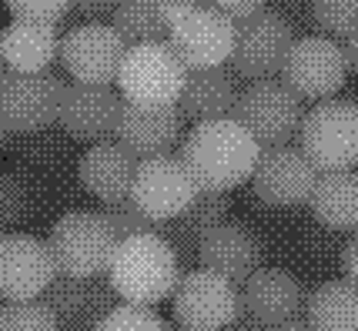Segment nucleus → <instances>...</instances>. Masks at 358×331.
<instances>
[{
	"label": "nucleus",
	"instance_id": "nucleus-1",
	"mask_svg": "<svg viewBox=\"0 0 358 331\" xmlns=\"http://www.w3.org/2000/svg\"><path fill=\"white\" fill-rule=\"evenodd\" d=\"M258 158H262V144L234 117L201 121L181 141V161L201 191H231L251 181Z\"/></svg>",
	"mask_w": 358,
	"mask_h": 331
},
{
	"label": "nucleus",
	"instance_id": "nucleus-2",
	"mask_svg": "<svg viewBox=\"0 0 358 331\" xmlns=\"http://www.w3.org/2000/svg\"><path fill=\"white\" fill-rule=\"evenodd\" d=\"M108 274L121 301L155 308L174 295V288L181 281V265L171 241L157 231H148V235L117 241Z\"/></svg>",
	"mask_w": 358,
	"mask_h": 331
},
{
	"label": "nucleus",
	"instance_id": "nucleus-3",
	"mask_svg": "<svg viewBox=\"0 0 358 331\" xmlns=\"http://www.w3.org/2000/svg\"><path fill=\"white\" fill-rule=\"evenodd\" d=\"M187 74L191 71L181 61V54L171 47V41H151V44L127 47L117 71V87L131 104L164 108V104H178Z\"/></svg>",
	"mask_w": 358,
	"mask_h": 331
},
{
	"label": "nucleus",
	"instance_id": "nucleus-4",
	"mask_svg": "<svg viewBox=\"0 0 358 331\" xmlns=\"http://www.w3.org/2000/svg\"><path fill=\"white\" fill-rule=\"evenodd\" d=\"M298 147L318 171H355L358 168V101L325 97L301 121Z\"/></svg>",
	"mask_w": 358,
	"mask_h": 331
},
{
	"label": "nucleus",
	"instance_id": "nucleus-5",
	"mask_svg": "<svg viewBox=\"0 0 358 331\" xmlns=\"http://www.w3.org/2000/svg\"><path fill=\"white\" fill-rule=\"evenodd\" d=\"M50 254L57 274H74V278H91L104 274L110 268V254L117 248V237L101 218V211H71L54 221L47 235Z\"/></svg>",
	"mask_w": 358,
	"mask_h": 331
},
{
	"label": "nucleus",
	"instance_id": "nucleus-6",
	"mask_svg": "<svg viewBox=\"0 0 358 331\" xmlns=\"http://www.w3.org/2000/svg\"><path fill=\"white\" fill-rule=\"evenodd\" d=\"M305 97L292 91L285 80H251L241 87L234 121L251 131V138L262 147H281L292 138H298L301 121H305Z\"/></svg>",
	"mask_w": 358,
	"mask_h": 331
},
{
	"label": "nucleus",
	"instance_id": "nucleus-7",
	"mask_svg": "<svg viewBox=\"0 0 358 331\" xmlns=\"http://www.w3.org/2000/svg\"><path fill=\"white\" fill-rule=\"evenodd\" d=\"M67 84L54 71L24 74L7 71L0 78V124L10 134H41L61 117V101Z\"/></svg>",
	"mask_w": 358,
	"mask_h": 331
},
{
	"label": "nucleus",
	"instance_id": "nucleus-8",
	"mask_svg": "<svg viewBox=\"0 0 358 331\" xmlns=\"http://www.w3.org/2000/svg\"><path fill=\"white\" fill-rule=\"evenodd\" d=\"M292 44H295V24L281 10L265 7L248 20L234 24V54L228 64L245 80H271L281 74Z\"/></svg>",
	"mask_w": 358,
	"mask_h": 331
},
{
	"label": "nucleus",
	"instance_id": "nucleus-9",
	"mask_svg": "<svg viewBox=\"0 0 358 331\" xmlns=\"http://www.w3.org/2000/svg\"><path fill=\"white\" fill-rule=\"evenodd\" d=\"M174 321L181 331H224L241 315L238 284L221 278L215 271L198 268L181 274L174 288Z\"/></svg>",
	"mask_w": 358,
	"mask_h": 331
},
{
	"label": "nucleus",
	"instance_id": "nucleus-10",
	"mask_svg": "<svg viewBox=\"0 0 358 331\" xmlns=\"http://www.w3.org/2000/svg\"><path fill=\"white\" fill-rule=\"evenodd\" d=\"M285 84L298 91L305 101H325L335 97L348 80V57L345 47H338L325 34L295 37V44L281 67Z\"/></svg>",
	"mask_w": 358,
	"mask_h": 331
},
{
	"label": "nucleus",
	"instance_id": "nucleus-11",
	"mask_svg": "<svg viewBox=\"0 0 358 331\" xmlns=\"http://www.w3.org/2000/svg\"><path fill=\"white\" fill-rule=\"evenodd\" d=\"M127 54L124 37L104 20H80L61 37V64L74 80L84 84H110L117 80L121 61Z\"/></svg>",
	"mask_w": 358,
	"mask_h": 331
},
{
	"label": "nucleus",
	"instance_id": "nucleus-12",
	"mask_svg": "<svg viewBox=\"0 0 358 331\" xmlns=\"http://www.w3.org/2000/svg\"><path fill=\"white\" fill-rule=\"evenodd\" d=\"M198 181L191 177L187 164L181 154H157V158H144L134 174V188H131V201L148 214L161 221L181 218L191 201L198 198Z\"/></svg>",
	"mask_w": 358,
	"mask_h": 331
},
{
	"label": "nucleus",
	"instance_id": "nucleus-13",
	"mask_svg": "<svg viewBox=\"0 0 358 331\" xmlns=\"http://www.w3.org/2000/svg\"><path fill=\"white\" fill-rule=\"evenodd\" d=\"M168 41L181 54L187 71L224 67L234 54V20L215 10L211 3H198L187 7L181 17H174L168 27Z\"/></svg>",
	"mask_w": 358,
	"mask_h": 331
},
{
	"label": "nucleus",
	"instance_id": "nucleus-14",
	"mask_svg": "<svg viewBox=\"0 0 358 331\" xmlns=\"http://www.w3.org/2000/svg\"><path fill=\"white\" fill-rule=\"evenodd\" d=\"M121 108H124V94L114 91L110 84H84V80H71L61 101V117L57 124L67 138L84 144H101L110 141L117 134V121H121Z\"/></svg>",
	"mask_w": 358,
	"mask_h": 331
},
{
	"label": "nucleus",
	"instance_id": "nucleus-15",
	"mask_svg": "<svg viewBox=\"0 0 358 331\" xmlns=\"http://www.w3.org/2000/svg\"><path fill=\"white\" fill-rule=\"evenodd\" d=\"M318 168H315L308 154L301 147H262V158L251 171V188L255 194L275 207H295L308 201L318 181Z\"/></svg>",
	"mask_w": 358,
	"mask_h": 331
},
{
	"label": "nucleus",
	"instance_id": "nucleus-16",
	"mask_svg": "<svg viewBox=\"0 0 358 331\" xmlns=\"http://www.w3.org/2000/svg\"><path fill=\"white\" fill-rule=\"evenodd\" d=\"M57 265L50 244L34 235H3L0 237V298L31 301L41 298L54 281Z\"/></svg>",
	"mask_w": 358,
	"mask_h": 331
},
{
	"label": "nucleus",
	"instance_id": "nucleus-17",
	"mask_svg": "<svg viewBox=\"0 0 358 331\" xmlns=\"http://www.w3.org/2000/svg\"><path fill=\"white\" fill-rule=\"evenodd\" d=\"M61 328H97L104 318L117 308V291L110 284V274H91V278H74V274H54L41 295Z\"/></svg>",
	"mask_w": 358,
	"mask_h": 331
},
{
	"label": "nucleus",
	"instance_id": "nucleus-18",
	"mask_svg": "<svg viewBox=\"0 0 358 331\" xmlns=\"http://www.w3.org/2000/svg\"><path fill=\"white\" fill-rule=\"evenodd\" d=\"M238 298H241V315L268 331L298 321V315L308 304L301 281L285 268H258L241 284Z\"/></svg>",
	"mask_w": 358,
	"mask_h": 331
},
{
	"label": "nucleus",
	"instance_id": "nucleus-19",
	"mask_svg": "<svg viewBox=\"0 0 358 331\" xmlns=\"http://www.w3.org/2000/svg\"><path fill=\"white\" fill-rule=\"evenodd\" d=\"M185 124H187V117L178 104L144 108V104L124 101L114 141L124 144L138 161L157 158V154H171V147L185 138Z\"/></svg>",
	"mask_w": 358,
	"mask_h": 331
},
{
	"label": "nucleus",
	"instance_id": "nucleus-20",
	"mask_svg": "<svg viewBox=\"0 0 358 331\" xmlns=\"http://www.w3.org/2000/svg\"><path fill=\"white\" fill-rule=\"evenodd\" d=\"M198 265L228 278L231 284H245L262 268V244L245 224L221 221L198 241Z\"/></svg>",
	"mask_w": 358,
	"mask_h": 331
},
{
	"label": "nucleus",
	"instance_id": "nucleus-21",
	"mask_svg": "<svg viewBox=\"0 0 358 331\" xmlns=\"http://www.w3.org/2000/svg\"><path fill=\"white\" fill-rule=\"evenodd\" d=\"M138 164L141 161L127 151L124 144L101 141V144H91V151L80 158L78 177L101 205L104 201H124V198H131Z\"/></svg>",
	"mask_w": 358,
	"mask_h": 331
},
{
	"label": "nucleus",
	"instance_id": "nucleus-22",
	"mask_svg": "<svg viewBox=\"0 0 358 331\" xmlns=\"http://www.w3.org/2000/svg\"><path fill=\"white\" fill-rule=\"evenodd\" d=\"M238 74L224 67H204L191 71L185 80V91L178 97V108L185 110L187 121L201 124V121H218V117H234L238 108Z\"/></svg>",
	"mask_w": 358,
	"mask_h": 331
},
{
	"label": "nucleus",
	"instance_id": "nucleus-23",
	"mask_svg": "<svg viewBox=\"0 0 358 331\" xmlns=\"http://www.w3.org/2000/svg\"><path fill=\"white\" fill-rule=\"evenodd\" d=\"M57 54H61V37L57 27L50 24L14 20L3 27V61L10 71H24V74L50 71Z\"/></svg>",
	"mask_w": 358,
	"mask_h": 331
},
{
	"label": "nucleus",
	"instance_id": "nucleus-24",
	"mask_svg": "<svg viewBox=\"0 0 358 331\" xmlns=\"http://www.w3.org/2000/svg\"><path fill=\"white\" fill-rule=\"evenodd\" d=\"M312 214L331 231L358 228V171H322L308 198Z\"/></svg>",
	"mask_w": 358,
	"mask_h": 331
},
{
	"label": "nucleus",
	"instance_id": "nucleus-25",
	"mask_svg": "<svg viewBox=\"0 0 358 331\" xmlns=\"http://www.w3.org/2000/svg\"><path fill=\"white\" fill-rule=\"evenodd\" d=\"M308 325L315 331H358V284L328 281L308 295Z\"/></svg>",
	"mask_w": 358,
	"mask_h": 331
},
{
	"label": "nucleus",
	"instance_id": "nucleus-26",
	"mask_svg": "<svg viewBox=\"0 0 358 331\" xmlns=\"http://www.w3.org/2000/svg\"><path fill=\"white\" fill-rule=\"evenodd\" d=\"M110 27L124 37L127 47L168 41V17L161 0H117L110 14Z\"/></svg>",
	"mask_w": 358,
	"mask_h": 331
},
{
	"label": "nucleus",
	"instance_id": "nucleus-27",
	"mask_svg": "<svg viewBox=\"0 0 358 331\" xmlns=\"http://www.w3.org/2000/svg\"><path fill=\"white\" fill-rule=\"evenodd\" d=\"M0 331H61V321L41 298L3 301L0 304Z\"/></svg>",
	"mask_w": 358,
	"mask_h": 331
},
{
	"label": "nucleus",
	"instance_id": "nucleus-28",
	"mask_svg": "<svg viewBox=\"0 0 358 331\" xmlns=\"http://www.w3.org/2000/svg\"><path fill=\"white\" fill-rule=\"evenodd\" d=\"M315 27L328 37H348L358 31V0H312Z\"/></svg>",
	"mask_w": 358,
	"mask_h": 331
},
{
	"label": "nucleus",
	"instance_id": "nucleus-29",
	"mask_svg": "<svg viewBox=\"0 0 358 331\" xmlns=\"http://www.w3.org/2000/svg\"><path fill=\"white\" fill-rule=\"evenodd\" d=\"M101 218L108 221V228L114 231L117 241L134 237V235H148V231H157V221L148 218L131 198H124V201H104Z\"/></svg>",
	"mask_w": 358,
	"mask_h": 331
},
{
	"label": "nucleus",
	"instance_id": "nucleus-30",
	"mask_svg": "<svg viewBox=\"0 0 358 331\" xmlns=\"http://www.w3.org/2000/svg\"><path fill=\"white\" fill-rule=\"evenodd\" d=\"M94 331H168V325L161 315H155V308L121 301Z\"/></svg>",
	"mask_w": 358,
	"mask_h": 331
},
{
	"label": "nucleus",
	"instance_id": "nucleus-31",
	"mask_svg": "<svg viewBox=\"0 0 358 331\" xmlns=\"http://www.w3.org/2000/svg\"><path fill=\"white\" fill-rule=\"evenodd\" d=\"M14 20H31V24H50L61 27L71 17L74 3L71 0H3Z\"/></svg>",
	"mask_w": 358,
	"mask_h": 331
},
{
	"label": "nucleus",
	"instance_id": "nucleus-32",
	"mask_svg": "<svg viewBox=\"0 0 358 331\" xmlns=\"http://www.w3.org/2000/svg\"><path fill=\"white\" fill-rule=\"evenodd\" d=\"M31 207V191L17 174H0V221L3 224H17L27 218Z\"/></svg>",
	"mask_w": 358,
	"mask_h": 331
},
{
	"label": "nucleus",
	"instance_id": "nucleus-33",
	"mask_svg": "<svg viewBox=\"0 0 358 331\" xmlns=\"http://www.w3.org/2000/svg\"><path fill=\"white\" fill-rule=\"evenodd\" d=\"M215 10H221L224 17H231L234 24L238 20H248V17H255L258 10H265L268 0H208Z\"/></svg>",
	"mask_w": 358,
	"mask_h": 331
},
{
	"label": "nucleus",
	"instance_id": "nucleus-34",
	"mask_svg": "<svg viewBox=\"0 0 358 331\" xmlns=\"http://www.w3.org/2000/svg\"><path fill=\"white\" fill-rule=\"evenodd\" d=\"M71 3H74L71 14H78V20H101L110 17L117 7V0H71Z\"/></svg>",
	"mask_w": 358,
	"mask_h": 331
},
{
	"label": "nucleus",
	"instance_id": "nucleus-35",
	"mask_svg": "<svg viewBox=\"0 0 358 331\" xmlns=\"http://www.w3.org/2000/svg\"><path fill=\"white\" fill-rule=\"evenodd\" d=\"M342 271L352 284H358V237H352L342 251Z\"/></svg>",
	"mask_w": 358,
	"mask_h": 331
},
{
	"label": "nucleus",
	"instance_id": "nucleus-36",
	"mask_svg": "<svg viewBox=\"0 0 358 331\" xmlns=\"http://www.w3.org/2000/svg\"><path fill=\"white\" fill-rule=\"evenodd\" d=\"M345 57H348V71L358 74V31H352L345 37Z\"/></svg>",
	"mask_w": 358,
	"mask_h": 331
},
{
	"label": "nucleus",
	"instance_id": "nucleus-37",
	"mask_svg": "<svg viewBox=\"0 0 358 331\" xmlns=\"http://www.w3.org/2000/svg\"><path fill=\"white\" fill-rule=\"evenodd\" d=\"M224 331H268V328H262L258 321H251V318H245V315H238Z\"/></svg>",
	"mask_w": 358,
	"mask_h": 331
},
{
	"label": "nucleus",
	"instance_id": "nucleus-38",
	"mask_svg": "<svg viewBox=\"0 0 358 331\" xmlns=\"http://www.w3.org/2000/svg\"><path fill=\"white\" fill-rule=\"evenodd\" d=\"M271 331H315L312 325H298V321H292V325H281V328H271Z\"/></svg>",
	"mask_w": 358,
	"mask_h": 331
},
{
	"label": "nucleus",
	"instance_id": "nucleus-39",
	"mask_svg": "<svg viewBox=\"0 0 358 331\" xmlns=\"http://www.w3.org/2000/svg\"><path fill=\"white\" fill-rule=\"evenodd\" d=\"M10 67H7V61H3V27H0V78L7 74Z\"/></svg>",
	"mask_w": 358,
	"mask_h": 331
},
{
	"label": "nucleus",
	"instance_id": "nucleus-40",
	"mask_svg": "<svg viewBox=\"0 0 358 331\" xmlns=\"http://www.w3.org/2000/svg\"><path fill=\"white\" fill-rule=\"evenodd\" d=\"M164 3H178V7H198V3H208V0H164Z\"/></svg>",
	"mask_w": 358,
	"mask_h": 331
},
{
	"label": "nucleus",
	"instance_id": "nucleus-41",
	"mask_svg": "<svg viewBox=\"0 0 358 331\" xmlns=\"http://www.w3.org/2000/svg\"><path fill=\"white\" fill-rule=\"evenodd\" d=\"M67 331H91V328H67Z\"/></svg>",
	"mask_w": 358,
	"mask_h": 331
},
{
	"label": "nucleus",
	"instance_id": "nucleus-42",
	"mask_svg": "<svg viewBox=\"0 0 358 331\" xmlns=\"http://www.w3.org/2000/svg\"><path fill=\"white\" fill-rule=\"evenodd\" d=\"M0 237H3V221H0Z\"/></svg>",
	"mask_w": 358,
	"mask_h": 331
}]
</instances>
